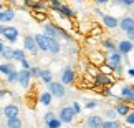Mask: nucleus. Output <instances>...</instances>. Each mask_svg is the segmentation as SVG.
Wrapping results in <instances>:
<instances>
[{
    "label": "nucleus",
    "instance_id": "f257e3e1",
    "mask_svg": "<svg viewBox=\"0 0 134 128\" xmlns=\"http://www.w3.org/2000/svg\"><path fill=\"white\" fill-rule=\"evenodd\" d=\"M58 118L63 121V125H71L76 118V113L73 111V108H71V105H66V106H61L60 111H58Z\"/></svg>",
    "mask_w": 134,
    "mask_h": 128
},
{
    "label": "nucleus",
    "instance_id": "f03ea898",
    "mask_svg": "<svg viewBox=\"0 0 134 128\" xmlns=\"http://www.w3.org/2000/svg\"><path fill=\"white\" fill-rule=\"evenodd\" d=\"M23 50H25V52H28V53H32V55H38L40 48H38L37 40H35V35L28 33V35H25V37H23Z\"/></svg>",
    "mask_w": 134,
    "mask_h": 128
},
{
    "label": "nucleus",
    "instance_id": "7ed1b4c3",
    "mask_svg": "<svg viewBox=\"0 0 134 128\" xmlns=\"http://www.w3.org/2000/svg\"><path fill=\"white\" fill-rule=\"evenodd\" d=\"M60 81L65 85H73L76 81V70L73 66H65L63 71H61V76H60Z\"/></svg>",
    "mask_w": 134,
    "mask_h": 128
},
{
    "label": "nucleus",
    "instance_id": "20e7f679",
    "mask_svg": "<svg viewBox=\"0 0 134 128\" xmlns=\"http://www.w3.org/2000/svg\"><path fill=\"white\" fill-rule=\"evenodd\" d=\"M48 91L53 95V98H63L66 95V85L61 81H51L48 85Z\"/></svg>",
    "mask_w": 134,
    "mask_h": 128
},
{
    "label": "nucleus",
    "instance_id": "39448f33",
    "mask_svg": "<svg viewBox=\"0 0 134 128\" xmlns=\"http://www.w3.org/2000/svg\"><path fill=\"white\" fill-rule=\"evenodd\" d=\"M43 35L51 37V38H58V37H61V27H58L56 23L46 20V22L43 23Z\"/></svg>",
    "mask_w": 134,
    "mask_h": 128
},
{
    "label": "nucleus",
    "instance_id": "423d86ee",
    "mask_svg": "<svg viewBox=\"0 0 134 128\" xmlns=\"http://www.w3.org/2000/svg\"><path fill=\"white\" fill-rule=\"evenodd\" d=\"M18 35H20V32H18V28L17 27H12V25H7V28H5V32H3V40H7L8 43H15L18 40Z\"/></svg>",
    "mask_w": 134,
    "mask_h": 128
},
{
    "label": "nucleus",
    "instance_id": "0eeeda50",
    "mask_svg": "<svg viewBox=\"0 0 134 128\" xmlns=\"http://www.w3.org/2000/svg\"><path fill=\"white\" fill-rule=\"evenodd\" d=\"M3 115H5V118H7V120L17 118V116L20 115V108H18V105H15V103H8V105H5V106H3Z\"/></svg>",
    "mask_w": 134,
    "mask_h": 128
},
{
    "label": "nucleus",
    "instance_id": "6e6552de",
    "mask_svg": "<svg viewBox=\"0 0 134 128\" xmlns=\"http://www.w3.org/2000/svg\"><path fill=\"white\" fill-rule=\"evenodd\" d=\"M20 76H18V85L22 86V88H28L30 86V81H32V73H30V70H23V68H20Z\"/></svg>",
    "mask_w": 134,
    "mask_h": 128
},
{
    "label": "nucleus",
    "instance_id": "1a4fd4ad",
    "mask_svg": "<svg viewBox=\"0 0 134 128\" xmlns=\"http://www.w3.org/2000/svg\"><path fill=\"white\" fill-rule=\"evenodd\" d=\"M106 63L111 66V68H116V66H119V65H122V55L118 52H113V53H109L108 55V58H106Z\"/></svg>",
    "mask_w": 134,
    "mask_h": 128
},
{
    "label": "nucleus",
    "instance_id": "9d476101",
    "mask_svg": "<svg viewBox=\"0 0 134 128\" xmlns=\"http://www.w3.org/2000/svg\"><path fill=\"white\" fill-rule=\"evenodd\" d=\"M132 50H134V42H131V40H121L118 43V52L121 55H129Z\"/></svg>",
    "mask_w": 134,
    "mask_h": 128
},
{
    "label": "nucleus",
    "instance_id": "9b49d317",
    "mask_svg": "<svg viewBox=\"0 0 134 128\" xmlns=\"http://www.w3.org/2000/svg\"><path fill=\"white\" fill-rule=\"evenodd\" d=\"M111 83H113V80L109 78V75H104V73L99 71V73L94 76V85L99 86V88H101V86H103V88H104V86H109Z\"/></svg>",
    "mask_w": 134,
    "mask_h": 128
},
{
    "label": "nucleus",
    "instance_id": "f8f14e48",
    "mask_svg": "<svg viewBox=\"0 0 134 128\" xmlns=\"http://www.w3.org/2000/svg\"><path fill=\"white\" fill-rule=\"evenodd\" d=\"M35 40H37V43H38V48H40V52H45V53H48V38H46V35L43 33H35Z\"/></svg>",
    "mask_w": 134,
    "mask_h": 128
},
{
    "label": "nucleus",
    "instance_id": "ddd939ff",
    "mask_svg": "<svg viewBox=\"0 0 134 128\" xmlns=\"http://www.w3.org/2000/svg\"><path fill=\"white\" fill-rule=\"evenodd\" d=\"M46 38H48V47H50L48 53H51V55H60L61 53V43L58 42V38H51V37H46Z\"/></svg>",
    "mask_w": 134,
    "mask_h": 128
},
{
    "label": "nucleus",
    "instance_id": "4468645a",
    "mask_svg": "<svg viewBox=\"0 0 134 128\" xmlns=\"http://www.w3.org/2000/svg\"><path fill=\"white\" fill-rule=\"evenodd\" d=\"M103 116L101 115H90L88 118H86V121L85 123L88 125L90 128H101V125H103Z\"/></svg>",
    "mask_w": 134,
    "mask_h": 128
},
{
    "label": "nucleus",
    "instance_id": "2eb2a0df",
    "mask_svg": "<svg viewBox=\"0 0 134 128\" xmlns=\"http://www.w3.org/2000/svg\"><path fill=\"white\" fill-rule=\"evenodd\" d=\"M119 28L122 30V32H129V30H132L134 28V18L132 17H122L121 20H119Z\"/></svg>",
    "mask_w": 134,
    "mask_h": 128
},
{
    "label": "nucleus",
    "instance_id": "dca6fc26",
    "mask_svg": "<svg viewBox=\"0 0 134 128\" xmlns=\"http://www.w3.org/2000/svg\"><path fill=\"white\" fill-rule=\"evenodd\" d=\"M38 103L42 106H50L51 103H53V95H51L48 90L42 91V93L38 95Z\"/></svg>",
    "mask_w": 134,
    "mask_h": 128
},
{
    "label": "nucleus",
    "instance_id": "f3484780",
    "mask_svg": "<svg viewBox=\"0 0 134 128\" xmlns=\"http://www.w3.org/2000/svg\"><path fill=\"white\" fill-rule=\"evenodd\" d=\"M103 20V25H104L106 28H118L119 27V20H118L116 17H113V15H104V17L101 18Z\"/></svg>",
    "mask_w": 134,
    "mask_h": 128
},
{
    "label": "nucleus",
    "instance_id": "a211bd4d",
    "mask_svg": "<svg viewBox=\"0 0 134 128\" xmlns=\"http://www.w3.org/2000/svg\"><path fill=\"white\" fill-rule=\"evenodd\" d=\"M38 78L42 80L45 85H50L51 81H53V73H51V70H48V68H40Z\"/></svg>",
    "mask_w": 134,
    "mask_h": 128
},
{
    "label": "nucleus",
    "instance_id": "6ab92c4d",
    "mask_svg": "<svg viewBox=\"0 0 134 128\" xmlns=\"http://www.w3.org/2000/svg\"><path fill=\"white\" fill-rule=\"evenodd\" d=\"M101 45H103V48H104L108 53H113V52H116V50H118V45L114 43V40H113V38H103L101 40Z\"/></svg>",
    "mask_w": 134,
    "mask_h": 128
},
{
    "label": "nucleus",
    "instance_id": "aec40b11",
    "mask_svg": "<svg viewBox=\"0 0 134 128\" xmlns=\"http://www.w3.org/2000/svg\"><path fill=\"white\" fill-rule=\"evenodd\" d=\"M15 8H12V7H5L3 10H2V22H12V20L15 18Z\"/></svg>",
    "mask_w": 134,
    "mask_h": 128
},
{
    "label": "nucleus",
    "instance_id": "412c9836",
    "mask_svg": "<svg viewBox=\"0 0 134 128\" xmlns=\"http://www.w3.org/2000/svg\"><path fill=\"white\" fill-rule=\"evenodd\" d=\"M58 13H60V15H63L65 18H73L75 15H76L75 8H71L70 5H65V3H63V7H61V10H60Z\"/></svg>",
    "mask_w": 134,
    "mask_h": 128
},
{
    "label": "nucleus",
    "instance_id": "4be33fe9",
    "mask_svg": "<svg viewBox=\"0 0 134 128\" xmlns=\"http://www.w3.org/2000/svg\"><path fill=\"white\" fill-rule=\"evenodd\" d=\"M15 70V65L12 62H5V63H0V73L5 75V76H8L12 71Z\"/></svg>",
    "mask_w": 134,
    "mask_h": 128
},
{
    "label": "nucleus",
    "instance_id": "5701e85b",
    "mask_svg": "<svg viewBox=\"0 0 134 128\" xmlns=\"http://www.w3.org/2000/svg\"><path fill=\"white\" fill-rule=\"evenodd\" d=\"M114 108H116V111H118V115H119V116H126L131 111V106L127 105V103H122V101H121V103H118Z\"/></svg>",
    "mask_w": 134,
    "mask_h": 128
},
{
    "label": "nucleus",
    "instance_id": "b1692460",
    "mask_svg": "<svg viewBox=\"0 0 134 128\" xmlns=\"http://www.w3.org/2000/svg\"><path fill=\"white\" fill-rule=\"evenodd\" d=\"M30 7L33 8V12H46V3L43 2V0H40V2L33 0V2L30 3Z\"/></svg>",
    "mask_w": 134,
    "mask_h": 128
},
{
    "label": "nucleus",
    "instance_id": "393cba45",
    "mask_svg": "<svg viewBox=\"0 0 134 128\" xmlns=\"http://www.w3.org/2000/svg\"><path fill=\"white\" fill-rule=\"evenodd\" d=\"M13 52H15V48L7 45L5 50H3V53H2V58L5 60V62H12V60H13Z\"/></svg>",
    "mask_w": 134,
    "mask_h": 128
},
{
    "label": "nucleus",
    "instance_id": "a878e982",
    "mask_svg": "<svg viewBox=\"0 0 134 128\" xmlns=\"http://www.w3.org/2000/svg\"><path fill=\"white\" fill-rule=\"evenodd\" d=\"M7 128H23V121L20 116L17 118H12V120H7Z\"/></svg>",
    "mask_w": 134,
    "mask_h": 128
},
{
    "label": "nucleus",
    "instance_id": "bb28decb",
    "mask_svg": "<svg viewBox=\"0 0 134 128\" xmlns=\"http://www.w3.org/2000/svg\"><path fill=\"white\" fill-rule=\"evenodd\" d=\"M18 76H20V71L13 70L8 76H5V80H7V83H10V85H12V83H18Z\"/></svg>",
    "mask_w": 134,
    "mask_h": 128
},
{
    "label": "nucleus",
    "instance_id": "cd10ccee",
    "mask_svg": "<svg viewBox=\"0 0 134 128\" xmlns=\"http://www.w3.org/2000/svg\"><path fill=\"white\" fill-rule=\"evenodd\" d=\"M23 58H27L25 57V50L23 48H15V52H13V62H22Z\"/></svg>",
    "mask_w": 134,
    "mask_h": 128
},
{
    "label": "nucleus",
    "instance_id": "c85d7f7f",
    "mask_svg": "<svg viewBox=\"0 0 134 128\" xmlns=\"http://www.w3.org/2000/svg\"><path fill=\"white\" fill-rule=\"evenodd\" d=\"M101 128H121V123L118 120H104Z\"/></svg>",
    "mask_w": 134,
    "mask_h": 128
},
{
    "label": "nucleus",
    "instance_id": "c756f323",
    "mask_svg": "<svg viewBox=\"0 0 134 128\" xmlns=\"http://www.w3.org/2000/svg\"><path fill=\"white\" fill-rule=\"evenodd\" d=\"M48 7L51 10H55V12H60L61 7H63V3H61L60 0H48Z\"/></svg>",
    "mask_w": 134,
    "mask_h": 128
},
{
    "label": "nucleus",
    "instance_id": "7c9ffc66",
    "mask_svg": "<svg viewBox=\"0 0 134 128\" xmlns=\"http://www.w3.org/2000/svg\"><path fill=\"white\" fill-rule=\"evenodd\" d=\"M46 126H48V128H61V126H63V121H61L58 116H56V118H53L51 121H48V123H46Z\"/></svg>",
    "mask_w": 134,
    "mask_h": 128
},
{
    "label": "nucleus",
    "instance_id": "2f4dec72",
    "mask_svg": "<svg viewBox=\"0 0 134 128\" xmlns=\"http://www.w3.org/2000/svg\"><path fill=\"white\" fill-rule=\"evenodd\" d=\"M98 105H99V103H98V100H94V98H90V100L85 101V108L86 110H94Z\"/></svg>",
    "mask_w": 134,
    "mask_h": 128
},
{
    "label": "nucleus",
    "instance_id": "473e14b6",
    "mask_svg": "<svg viewBox=\"0 0 134 128\" xmlns=\"http://www.w3.org/2000/svg\"><path fill=\"white\" fill-rule=\"evenodd\" d=\"M104 116H106L108 120H116V116H119V115H118L116 108H108V110L104 111Z\"/></svg>",
    "mask_w": 134,
    "mask_h": 128
},
{
    "label": "nucleus",
    "instance_id": "72a5a7b5",
    "mask_svg": "<svg viewBox=\"0 0 134 128\" xmlns=\"http://www.w3.org/2000/svg\"><path fill=\"white\" fill-rule=\"evenodd\" d=\"M99 71L104 75H111V73H114V68H111L108 63H103V65H99Z\"/></svg>",
    "mask_w": 134,
    "mask_h": 128
},
{
    "label": "nucleus",
    "instance_id": "f704fd0d",
    "mask_svg": "<svg viewBox=\"0 0 134 128\" xmlns=\"http://www.w3.org/2000/svg\"><path fill=\"white\" fill-rule=\"evenodd\" d=\"M71 108H73V111H75V113H76V116H78V115H81V111H83V106H81L80 105V101H73V103H71Z\"/></svg>",
    "mask_w": 134,
    "mask_h": 128
},
{
    "label": "nucleus",
    "instance_id": "c9c22d12",
    "mask_svg": "<svg viewBox=\"0 0 134 128\" xmlns=\"http://www.w3.org/2000/svg\"><path fill=\"white\" fill-rule=\"evenodd\" d=\"M53 118H56V113H53V111H46V113L43 115V121H45V125L48 123V121H51Z\"/></svg>",
    "mask_w": 134,
    "mask_h": 128
},
{
    "label": "nucleus",
    "instance_id": "e433bc0d",
    "mask_svg": "<svg viewBox=\"0 0 134 128\" xmlns=\"http://www.w3.org/2000/svg\"><path fill=\"white\" fill-rule=\"evenodd\" d=\"M32 17H33V18H37V20H38V22H43V23L46 22V15H45V13H38V12H32Z\"/></svg>",
    "mask_w": 134,
    "mask_h": 128
},
{
    "label": "nucleus",
    "instance_id": "4c0bfd02",
    "mask_svg": "<svg viewBox=\"0 0 134 128\" xmlns=\"http://www.w3.org/2000/svg\"><path fill=\"white\" fill-rule=\"evenodd\" d=\"M124 121H126L127 125H134V110H131L129 113L124 116Z\"/></svg>",
    "mask_w": 134,
    "mask_h": 128
},
{
    "label": "nucleus",
    "instance_id": "58836bf2",
    "mask_svg": "<svg viewBox=\"0 0 134 128\" xmlns=\"http://www.w3.org/2000/svg\"><path fill=\"white\" fill-rule=\"evenodd\" d=\"M90 35H91V37H101V35H103V30H101L99 27H94V28L90 32Z\"/></svg>",
    "mask_w": 134,
    "mask_h": 128
},
{
    "label": "nucleus",
    "instance_id": "ea45409f",
    "mask_svg": "<svg viewBox=\"0 0 134 128\" xmlns=\"http://www.w3.org/2000/svg\"><path fill=\"white\" fill-rule=\"evenodd\" d=\"M20 68H23V70H30V68H32V65H30L28 58H23L22 62H20Z\"/></svg>",
    "mask_w": 134,
    "mask_h": 128
},
{
    "label": "nucleus",
    "instance_id": "a19ab883",
    "mask_svg": "<svg viewBox=\"0 0 134 128\" xmlns=\"http://www.w3.org/2000/svg\"><path fill=\"white\" fill-rule=\"evenodd\" d=\"M30 73H32V76L35 78V76H38V73H40V68H37V66H32V68H30Z\"/></svg>",
    "mask_w": 134,
    "mask_h": 128
},
{
    "label": "nucleus",
    "instance_id": "79ce46f5",
    "mask_svg": "<svg viewBox=\"0 0 134 128\" xmlns=\"http://www.w3.org/2000/svg\"><path fill=\"white\" fill-rule=\"evenodd\" d=\"M103 93H104L106 96H114V95H113V90L108 88V86H104V88H103Z\"/></svg>",
    "mask_w": 134,
    "mask_h": 128
},
{
    "label": "nucleus",
    "instance_id": "37998d69",
    "mask_svg": "<svg viewBox=\"0 0 134 128\" xmlns=\"http://www.w3.org/2000/svg\"><path fill=\"white\" fill-rule=\"evenodd\" d=\"M121 3L124 5V7H132V5H134V0H121Z\"/></svg>",
    "mask_w": 134,
    "mask_h": 128
},
{
    "label": "nucleus",
    "instance_id": "c03bdc74",
    "mask_svg": "<svg viewBox=\"0 0 134 128\" xmlns=\"http://www.w3.org/2000/svg\"><path fill=\"white\" fill-rule=\"evenodd\" d=\"M126 35H127V40H131V42H134V28H132V30H129V32H127Z\"/></svg>",
    "mask_w": 134,
    "mask_h": 128
},
{
    "label": "nucleus",
    "instance_id": "a18cd8bd",
    "mask_svg": "<svg viewBox=\"0 0 134 128\" xmlns=\"http://www.w3.org/2000/svg\"><path fill=\"white\" fill-rule=\"evenodd\" d=\"M126 75H127V76H131V78H134V68H127Z\"/></svg>",
    "mask_w": 134,
    "mask_h": 128
},
{
    "label": "nucleus",
    "instance_id": "49530a36",
    "mask_svg": "<svg viewBox=\"0 0 134 128\" xmlns=\"http://www.w3.org/2000/svg\"><path fill=\"white\" fill-rule=\"evenodd\" d=\"M5 28H7V25H2V23H0V37H3V32H5Z\"/></svg>",
    "mask_w": 134,
    "mask_h": 128
},
{
    "label": "nucleus",
    "instance_id": "de8ad7c7",
    "mask_svg": "<svg viewBox=\"0 0 134 128\" xmlns=\"http://www.w3.org/2000/svg\"><path fill=\"white\" fill-rule=\"evenodd\" d=\"M94 2L98 3V5H104V3H108L109 0H94Z\"/></svg>",
    "mask_w": 134,
    "mask_h": 128
},
{
    "label": "nucleus",
    "instance_id": "09e8293b",
    "mask_svg": "<svg viewBox=\"0 0 134 128\" xmlns=\"http://www.w3.org/2000/svg\"><path fill=\"white\" fill-rule=\"evenodd\" d=\"M7 2H8V3H12V5H15V3L18 2V0H7Z\"/></svg>",
    "mask_w": 134,
    "mask_h": 128
},
{
    "label": "nucleus",
    "instance_id": "8fccbe9b",
    "mask_svg": "<svg viewBox=\"0 0 134 128\" xmlns=\"http://www.w3.org/2000/svg\"><path fill=\"white\" fill-rule=\"evenodd\" d=\"M3 8H5V7H3V5H2V3H0V10H3Z\"/></svg>",
    "mask_w": 134,
    "mask_h": 128
},
{
    "label": "nucleus",
    "instance_id": "3c124183",
    "mask_svg": "<svg viewBox=\"0 0 134 128\" xmlns=\"http://www.w3.org/2000/svg\"><path fill=\"white\" fill-rule=\"evenodd\" d=\"M0 22H2V10H0Z\"/></svg>",
    "mask_w": 134,
    "mask_h": 128
},
{
    "label": "nucleus",
    "instance_id": "603ef678",
    "mask_svg": "<svg viewBox=\"0 0 134 128\" xmlns=\"http://www.w3.org/2000/svg\"><path fill=\"white\" fill-rule=\"evenodd\" d=\"M131 17H132V18H134V8H132V15H131Z\"/></svg>",
    "mask_w": 134,
    "mask_h": 128
},
{
    "label": "nucleus",
    "instance_id": "864d4df0",
    "mask_svg": "<svg viewBox=\"0 0 134 128\" xmlns=\"http://www.w3.org/2000/svg\"><path fill=\"white\" fill-rule=\"evenodd\" d=\"M42 128H48V126H46V125H45V126H42Z\"/></svg>",
    "mask_w": 134,
    "mask_h": 128
}]
</instances>
